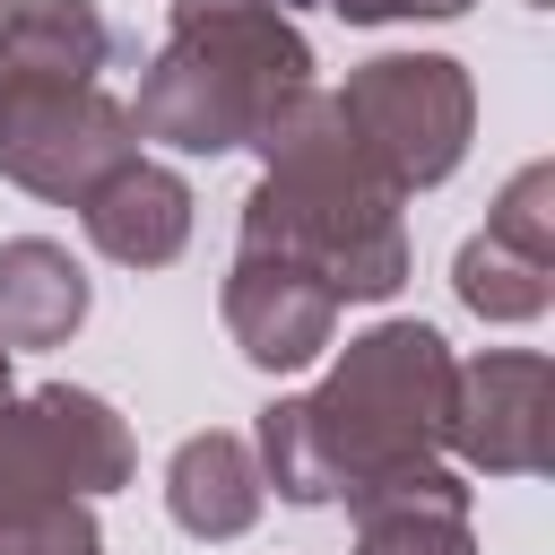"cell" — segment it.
<instances>
[{
    "instance_id": "cell-5",
    "label": "cell",
    "mask_w": 555,
    "mask_h": 555,
    "mask_svg": "<svg viewBox=\"0 0 555 555\" xmlns=\"http://www.w3.org/2000/svg\"><path fill=\"white\" fill-rule=\"evenodd\" d=\"M338 17H408V9H425V17H451V9H468V0H330Z\"/></svg>"
},
{
    "instance_id": "cell-3",
    "label": "cell",
    "mask_w": 555,
    "mask_h": 555,
    "mask_svg": "<svg viewBox=\"0 0 555 555\" xmlns=\"http://www.w3.org/2000/svg\"><path fill=\"white\" fill-rule=\"evenodd\" d=\"M87 312V286H78V269L52 251V243H9L0 251V330L9 338H52V330H69Z\"/></svg>"
},
{
    "instance_id": "cell-4",
    "label": "cell",
    "mask_w": 555,
    "mask_h": 555,
    "mask_svg": "<svg viewBox=\"0 0 555 555\" xmlns=\"http://www.w3.org/2000/svg\"><path fill=\"white\" fill-rule=\"evenodd\" d=\"M251 468H243V442H225V434H208V442H191L182 460H173V512L191 520V529H243L251 520Z\"/></svg>"
},
{
    "instance_id": "cell-1",
    "label": "cell",
    "mask_w": 555,
    "mask_h": 555,
    "mask_svg": "<svg viewBox=\"0 0 555 555\" xmlns=\"http://www.w3.org/2000/svg\"><path fill=\"white\" fill-rule=\"evenodd\" d=\"M338 113H364V130H373V147H390L399 182L451 173L460 130H468V95H460L451 61H373Z\"/></svg>"
},
{
    "instance_id": "cell-2",
    "label": "cell",
    "mask_w": 555,
    "mask_h": 555,
    "mask_svg": "<svg viewBox=\"0 0 555 555\" xmlns=\"http://www.w3.org/2000/svg\"><path fill=\"white\" fill-rule=\"evenodd\" d=\"M182 208H191V199H182L173 173L130 165V173H113V191H95L87 225H95V243H104L113 260H165V251L182 243V225H191Z\"/></svg>"
}]
</instances>
